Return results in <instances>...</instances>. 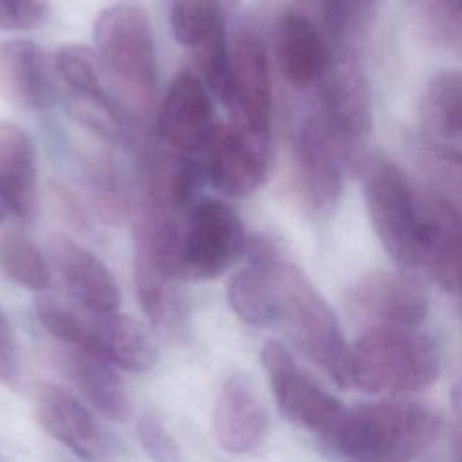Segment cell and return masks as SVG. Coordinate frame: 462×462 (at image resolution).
Returning a JSON list of instances; mask_svg holds the SVG:
<instances>
[{"label": "cell", "instance_id": "cell-24", "mask_svg": "<svg viewBox=\"0 0 462 462\" xmlns=\"http://www.w3.org/2000/svg\"><path fill=\"white\" fill-rule=\"evenodd\" d=\"M278 263L269 269L245 265L227 282L229 307L251 327L263 328L282 319V294L276 278Z\"/></svg>", "mask_w": 462, "mask_h": 462}, {"label": "cell", "instance_id": "cell-28", "mask_svg": "<svg viewBox=\"0 0 462 462\" xmlns=\"http://www.w3.org/2000/svg\"><path fill=\"white\" fill-rule=\"evenodd\" d=\"M170 22L175 40L195 51L218 31L226 29L222 0H173Z\"/></svg>", "mask_w": 462, "mask_h": 462}, {"label": "cell", "instance_id": "cell-17", "mask_svg": "<svg viewBox=\"0 0 462 462\" xmlns=\"http://www.w3.org/2000/svg\"><path fill=\"white\" fill-rule=\"evenodd\" d=\"M47 253L51 265L76 305L90 312L119 309L121 294L116 278L96 254L65 236H52Z\"/></svg>", "mask_w": 462, "mask_h": 462}, {"label": "cell", "instance_id": "cell-36", "mask_svg": "<svg viewBox=\"0 0 462 462\" xmlns=\"http://www.w3.org/2000/svg\"><path fill=\"white\" fill-rule=\"evenodd\" d=\"M451 402H453V411L458 419V426H462V379L453 386Z\"/></svg>", "mask_w": 462, "mask_h": 462}, {"label": "cell", "instance_id": "cell-20", "mask_svg": "<svg viewBox=\"0 0 462 462\" xmlns=\"http://www.w3.org/2000/svg\"><path fill=\"white\" fill-rule=\"evenodd\" d=\"M56 361L76 390L103 417L121 422L132 415L130 397L114 365L88 350L63 345L56 354Z\"/></svg>", "mask_w": 462, "mask_h": 462}, {"label": "cell", "instance_id": "cell-9", "mask_svg": "<svg viewBox=\"0 0 462 462\" xmlns=\"http://www.w3.org/2000/svg\"><path fill=\"white\" fill-rule=\"evenodd\" d=\"M346 309L365 330L415 328L426 318L428 298L408 273L375 271L348 289Z\"/></svg>", "mask_w": 462, "mask_h": 462}, {"label": "cell", "instance_id": "cell-31", "mask_svg": "<svg viewBox=\"0 0 462 462\" xmlns=\"http://www.w3.org/2000/svg\"><path fill=\"white\" fill-rule=\"evenodd\" d=\"M137 437L143 449L155 462H177L179 446L162 420L153 413H143L137 420Z\"/></svg>", "mask_w": 462, "mask_h": 462}, {"label": "cell", "instance_id": "cell-23", "mask_svg": "<svg viewBox=\"0 0 462 462\" xmlns=\"http://www.w3.org/2000/svg\"><path fill=\"white\" fill-rule=\"evenodd\" d=\"M135 291L143 312L161 334L180 336L184 332L188 305L179 289V280L141 254H135Z\"/></svg>", "mask_w": 462, "mask_h": 462}, {"label": "cell", "instance_id": "cell-8", "mask_svg": "<svg viewBox=\"0 0 462 462\" xmlns=\"http://www.w3.org/2000/svg\"><path fill=\"white\" fill-rule=\"evenodd\" d=\"M292 177L301 202L318 215L330 213L343 188V162L350 157L316 114L307 116L292 135Z\"/></svg>", "mask_w": 462, "mask_h": 462}, {"label": "cell", "instance_id": "cell-21", "mask_svg": "<svg viewBox=\"0 0 462 462\" xmlns=\"http://www.w3.org/2000/svg\"><path fill=\"white\" fill-rule=\"evenodd\" d=\"M0 195L18 220L34 217L36 152L29 134L13 123H0Z\"/></svg>", "mask_w": 462, "mask_h": 462}, {"label": "cell", "instance_id": "cell-6", "mask_svg": "<svg viewBox=\"0 0 462 462\" xmlns=\"http://www.w3.org/2000/svg\"><path fill=\"white\" fill-rule=\"evenodd\" d=\"M247 242L236 211L222 200L193 204L180 220L182 280H209L222 274L242 254Z\"/></svg>", "mask_w": 462, "mask_h": 462}, {"label": "cell", "instance_id": "cell-32", "mask_svg": "<svg viewBox=\"0 0 462 462\" xmlns=\"http://www.w3.org/2000/svg\"><path fill=\"white\" fill-rule=\"evenodd\" d=\"M433 175L440 180L444 193H439L462 213V150L433 148Z\"/></svg>", "mask_w": 462, "mask_h": 462}, {"label": "cell", "instance_id": "cell-1", "mask_svg": "<svg viewBox=\"0 0 462 462\" xmlns=\"http://www.w3.org/2000/svg\"><path fill=\"white\" fill-rule=\"evenodd\" d=\"M94 42L117 103L128 116L146 117L157 94V60L144 9L132 2L103 9L94 23Z\"/></svg>", "mask_w": 462, "mask_h": 462}, {"label": "cell", "instance_id": "cell-18", "mask_svg": "<svg viewBox=\"0 0 462 462\" xmlns=\"http://www.w3.org/2000/svg\"><path fill=\"white\" fill-rule=\"evenodd\" d=\"M276 56L283 78L296 88H309L321 81L334 52L303 14L289 9L278 20Z\"/></svg>", "mask_w": 462, "mask_h": 462}, {"label": "cell", "instance_id": "cell-29", "mask_svg": "<svg viewBox=\"0 0 462 462\" xmlns=\"http://www.w3.org/2000/svg\"><path fill=\"white\" fill-rule=\"evenodd\" d=\"M88 199L105 222H119L126 213V195L121 177L110 159L97 155L87 161Z\"/></svg>", "mask_w": 462, "mask_h": 462}, {"label": "cell", "instance_id": "cell-2", "mask_svg": "<svg viewBox=\"0 0 462 462\" xmlns=\"http://www.w3.org/2000/svg\"><path fill=\"white\" fill-rule=\"evenodd\" d=\"M440 420L415 402L348 408L327 442L346 462H411L437 437Z\"/></svg>", "mask_w": 462, "mask_h": 462}, {"label": "cell", "instance_id": "cell-27", "mask_svg": "<svg viewBox=\"0 0 462 462\" xmlns=\"http://www.w3.org/2000/svg\"><path fill=\"white\" fill-rule=\"evenodd\" d=\"M54 69L69 97H108L97 54L85 45H65L54 56Z\"/></svg>", "mask_w": 462, "mask_h": 462}, {"label": "cell", "instance_id": "cell-5", "mask_svg": "<svg viewBox=\"0 0 462 462\" xmlns=\"http://www.w3.org/2000/svg\"><path fill=\"white\" fill-rule=\"evenodd\" d=\"M282 294V319L298 346L337 386H350V345L341 327L309 278L287 258L276 267Z\"/></svg>", "mask_w": 462, "mask_h": 462}, {"label": "cell", "instance_id": "cell-22", "mask_svg": "<svg viewBox=\"0 0 462 462\" xmlns=\"http://www.w3.org/2000/svg\"><path fill=\"white\" fill-rule=\"evenodd\" d=\"M204 175L202 161L191 153L161 150L146 162V199L173 215L188 211Z\"/></svg>", "mask_w": 462, "mask_h": 462}, {"label": "cell", "instance_id": "cell-11", "mask_svg": "<svg viewBox=\"0 0 462 462\" xmlns=\"http://www.w3.org/2000/svg\"><path fill=\"white\" fill-rule=\"evenodd\" d=\"M233 125L269 139L273 87L269 60L262 38L253 29H240L231 45V92L226 103Z\"/></svg>", "mask_w": 462, "mask_h": 462}, {"label": "cell", "instance_id": "cell-34", "mask_svg": "<svg viewBox=\"0 0 462 462\" xmlns=\"http://www.w3.org/2000/svg\"><path fill=\"white\" fill-rule=\"evenodd\" d=\"M20 377V363L16 339L11 328V323L4 310L0 309V383L14 386Z\"/></svg>", "mask_w": 462, "mask_h": 462}, {"label": "cell", "instance_id": "cell-12", "mask_svg": "<svg viewBox=\"0 0 462 462\" xmlns=\"http://www.w3.org/2000/svg\"><path fill=\"white\" fill-rule=\"evenodd\" d=\"M267 153L269 139L256 137L236 125H217L202 150V166L222 195L244 199L265 180Z\"/></svg>", "mask_w": 462, "mask_h": 462}, {"label": "cell", "instance_id": "cell-16", "mask_svg": "<svg viewBox=\"0 0 462 462\" xmlns=\"http://www.w3.org/2000/svg\"><path fill=\"white\" fill-rule=\"evenodd\" d=\"M81 336L76 348L88 350L116 368L141 374L153 366L157 348L141 323L114 312H90L83 309Z\"/></svg>", "mask_w": 462, "mask_h": 462}, {"label": "cell", "instance_id": "cell-33", "mask_svg": "<svg viewBox=\"0 0 462 462\" xmlns=\"http://www.w3.org/2000/svg\"><path fill=\"white\" fill-rule=\"evenodd\" d=\"M45 16V0H0V31H27Z\"/></svg>", "mask_w": 462, "mask_h": 462}, {"label": "cell", "instance_id": "cell-35", "mask_svg": "<svg viewBox=\"0 0 462 462\" xmlns=\"http://www.w3.org/2000/svg\"><path fill=\"white\" fill-rule=\"evenodd\" d=\"M51 195L54 199V206L56 211L72 226V227H85L87 226V215L83 211V208L79 206V202L76 200V197L72 193H69L63 186L60 184H52Z\"/></svg>", "mask_w": 462, "mask_h": 462}, {"label": "cell", "instance_id": "cell-26", "mask_svg": "<svg viewBox=\"0 0 462 462\" xmlns=\"http://www.w3.org/2000/svg\"><path fill=\"white\" fill-rule=\"evenodd\" d=\"M0 273L29 291H43L51 283L47 258L27 236L14 231L0 236Z\"/></svg>", "mask_w": 462, "mask_h": 462}, {"label": "cell", "instance_id": "cell-14", "mask_svg": "<svg viewBox=\"0 0 462 462\" xmlns=\"http://www.w3.org/2000/svg\"><path fill=\"white\" fill-rule=\"evenodd\" d=\"M36 417L42 428L85 462H105L114 455V440L101 422L69 392L54 384L36 390Z\"/></svg>", "mask_w": 462, "mask_h": 462}, {"label": "cell", "instance_id": "cell-7", "mask_svg": "<svg viewBox=\"0 0 462 462\" xmlns=\"http://www.w3.org/2000/svg\"><path fill=\"white\" fill-rule=\"evenodd\" d=\"M262 363L280 413L327 444L348 408L303 374L280 341L271 339L263 345Z\"/></svg>", "mask_w": 462, "mask_h": 462}, {"label": "cell", "instance_id": "cell-3", "mask_svg": "<svg viewBox=\"0 0 462 462\" xmlns=\"http://www.w3.org/2000/svg\"><path fill=\"white\" fill-rule=\"evenodd\" d=\"M361 189L370 224L392 256L406 269H422L426 256V209L406 175L383 155L357 162Z\"/></svg>", "mask_w": 462, "mask_h": 462}, {"label": "cell", "instance_id": "cell-37", "mask_svg": "<svg viewBox=\"0 0 462 462\" xmlns=\"http://www.w3.org/2000/svg\"><path fill=\"white\" fill-rule=\"evenodd\" d=\"M448 462H462V426L457 428V433H455L453 442H451Z\"/></svg>", "mask_w": 462, "mask_h": 462}, {"label": "cell", "instance_id": "cell-25", "mask_svg": "<svg viewBox=\"0 0 462 462\" xmlns=\"http://www.w3.org/2000/svg\"><path fill=\"white\" fill-rule=\"evenodd\" d=\"M374 5L375 0H292V9L321 32L334 56L350 52L372 20Z\"/></svg>", "mask_w": 462, "mask_h": 462}, {"label": "cell", "instance_id": "cell-4", "mask_svg": "<svg viewBox=\"0 0 462 462\" xmlns=\"http://www.w3.org/2000/svg\"><path fill=\"white\" fill-rule=\"evenodd\" d=\"M435 343L415 328H368L350 345V386L370 393H410L439 377Z\"/></svg>", "mask_w": 462, "mask_h": 462}, {"label": "cell", "instance_id": "cell-30", "mask_svg": "<svg viewBox=\"0 0 462 462\" xmlns=\"http://www.w3.org/2000/svg\"><path fill=\"white\" fill-rule=\"evenodd\" d=\"M417 5L433 38L462 56V0H426Z\"/></svg>", "mask_w": 462, "mask_h": 462}, {"label": "cell", "instance_id": "cell-38", "mask_svg": "<svg viewBox=\"0 0 462 462\" xmlns=\"http://www.w3.org/2000/svg\"><path fill=\"white\" fill-rule=\"evenodd\" d=\"M5 215H7V206H5V202H4V199H2V195H0V224L4 222Z\"/></svg>", "mask_w": 462, "mask_h": 462}, {"label": "cell", "instance_id": "cell-15", "mask_svg": "<svg viewBox=\"0 0 462 462\" xmlns=\"http://www.w3.org/2000/svg\"><path fill=\"white\" fill-rule=\"evenodd\" d=\"M267 428V410L253 381L245 374L229 375L220 386L213 410L218 446L233 455H247L262 446Z\"/></svg>", "mask_w": 462, "mask_h": 462}, {"label": "cell", "instance_id": "cell-13", "mask_svg": "<svg viewBox=\"0 0 462 462\" xmlns=\"http://www.w3.org/2000/svg\"><path fill=\"white\" fill-rule=\"evenodd\" d=\"M217 125L206 83L191 70L171 79L157 116L161 141L177 152L202 153Z\"/></svg>", "mask_w": 462, "mask_h": 462}, {"label": "cell", "instance_id": "cell-19", "mask_svg": "<svg viewBox=\"0 0 462 462\" xmlns=\"http://www.w3.org/2000/svg\"><path fill=\"white\" fill-rule=\"evenodd\" d=\"M0 96L25 110L49 106L52 83L38 43L22 38L0 42Z\"/></svg>", "mask_w": 462, "mask_h": 462}, {"label": "cell", "instance_id": "cell-10", "mask_svg": "<svg viewBox=\"0 0 462 462\" xmlns=\"http://www.w3.org/2000/svg\"><path fill=\"white\" fill-rule=\"evenodd\" d=\"M316 116L330 135L350 155L354 143L363 139L372 125L370 92L352 52H341L316 85Z\"/></svg>", "mask_w": 462, "mask_h": 462}]
</instances>
